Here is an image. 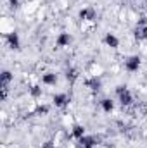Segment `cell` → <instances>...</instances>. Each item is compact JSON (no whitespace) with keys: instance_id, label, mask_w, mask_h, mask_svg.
I'll use <instances>...</instances> for the list:
<instances>
[{"instance_id":"1","label":"cell","mask_w":147,"mask_h":148,"mask_svg":"<svg viewBox=\"0 0 147 148\" xmlns=\"http://www.w3.org/2000/svg\"><path fill=\"white\" fill-rule=\"evenodd\" d=\"M133 36L137 41H146L147 40V17H140L135 29H133Z\"/></svg>"},{"instance_id":"2","label":"cell","mask_w":147,"mask_h":148,"mask_svg":"<svg viewBox=\"0 0 147 148\" xmlns=\"http://www.w3.org/2000/svg\"><path fill=\"white\" fill-rule=\"evenodd\" d=\"M140 64H142V59L139 55H130L126 60H125V69L128 73H137L140 69Z\"/></svg>"},{"instance_id":"3","label":"cell","mask_w":147,"mask_h":148,"mask_svg":"<svg viewBox=\"0 0 147 148\" xmlns=\"http://www.w3.org/2000/svg\"><path fill=\"white\" fill-rule=\"evenodd\" d=\"M5 41L7 45L12 48V50H19L21 48V38L17 31H10V33H5Z\"/></svg>"},{"instance_id":"4","label":"cell","mask_w":147,"mask_h":148,"mask_svg":"<svg viewBox=\"0 0 147 148\" xmlns=\"http://www.w3.org/2000/svg\"><path fill=\"white\" fill-rule=\"evenodd\" d=\"M97 145H99V138L97 136L85 134L83 138L78 140V148H95Z\"/></svg>"},{"instance_id":"5","label":"cell","mask_w":147,"mask_h":148,"mask_svg":"<svg viewBox=\"0 0 147 148\" xmlns=\"http://www.w3.org/2000/svg\"><path fill=\"white\" fill-rule=\"evenodd\" d=\"M69 102H71V97H69L68 93H55V95L52 97V103H54L57 109H62V107H66Z\"/></svg>"},{"instance_id":"6","label":"cell","mask_w":147,"mask_h":148,"mask_svg":"<svg viewBox=\"0 0 147 148\" xmlns=\"http://www.w3.org/2000/svg\"><path fill=\"white\" fill-rule=\"evenodd\" d=\"M97 17V12L94 7H83L80 12H78V19L80 21H95Z\"/></svg>"},{"instance_id":"7","label":"cell","mask_w":147,"mask_h":148,"mask_svg":"<svg viewBox=\"0 0 147 148\" xmlns=\"http://www.w3.org/2000/svg\"><path fill=\"white\" fill-rule=\"evenodd\" d=\"M85 86H87L92 93H99V91H101V88H102V81H101V77L92 76V77L85 79Z\"/></svg>"},{"instance_id":"8","label":"cell","mask_w":147,"mask_h":148,"mask_svg":"<svg viewBox=\"0 0 147 148\" xmlns=\"http://www.w3.org/2000/svg\"><path fill=\"white\" fill-rule=\"evenodd\" d=\"M73 41V36L69 35V33H66V31H62V33H59L57 38H55V45L59 47V48H64V47H69V43Z\"/></svg>"},{"instance_id":"9","label":"cell","mask_w":147,"mask_h":148,"mask_svg":"<svg viewBox=\"0 0 147 148\" xmlns=\"http://www.w3.org/2000/svg\"><path fill=\"white\" fill-rule=\"evenodd\" d=\"M116 97H118V100H119V103H121L123 107L133 105V95H132L130 90H126V91H123V93H119V95H116Z\"/></svg>"},{"instance_id":"10","label":"cell","mask_w":147,"mask_h":148,"mask_svg":"<svg viewBox=\"0 0 147 148\" xmlns=\"http://www.w3.org/2000/svg\"><path fill=\"white\" fill-rule=\"evenodd\" d=\"M102 41H104V45L109 47V48H118V47H119V38L116 36L114 33H106Z\"/></svg>"},{"instance_id":"11","label":"cell","mask_w":147,"mask_h":148,"mask_svg":"<svg viewBox=\"0 0 147 148\" xmlns=\"http://www.w3.org/2000/svg\"><path fill=\"white\" fill-rule=\"evenodd\" d=\"M57 74L52 73V71H49V73L42 74V84H45V86H54L55 83H57Z\"/></svg>"},{"instance_id":"12","label":"cell","mask_w":147,"mask_h":148,"mask_svg":"<svg viewBox=\"0 0 147 148\" xmlns=\"http://www.w3.org/2000/svg\"><path fill=\"white\" fill-rule=\"evenodd\" d=\"M85 134H87V129H85V126H81V124H74L73 127H71V136H73L76 141H78L80 138H83Z\"/></svg>"},{"instance_id":"13","label":"cell","mask_w":147,"mask_h":148,"mask_svg":"<svg viewBox=\"0 0 147 148\" xmlns=\"http://www.w3.org/2000/svg\"><path fill=\"white\" fill-rule=\"evenodd\" d=\"M99 103H101V109L106 112V114H111V112L114 110V102L111 98H102Z\"/></svg>"},{"instance_id":"14","label":"cell","mask_w":147,"mask_h":148,"mask_svg":"<svg viewBox=\"0 0 147 148\" xmlns=\"http://www.w3.org/2000/svg\"><path fill=\"white\" fill-rule=\"evenodd\" d=\"M12 79H14V74L10 73V71H7V69H5V71H2V76H0V81H2V88H3V86H9Z\"/></svg>"},{"instance_id":"15","label":"cell","mask_w":147,"mask_h":148,"mask_svg":"<svg viewBox=\"0 0 147 148\" xmlns=\"http://www.w3.org/2000/svg\"><path fill=\"white\" fill-rule=\"evenodd\" d=\"M42 86L40 84H33V86H30V95L33 97V98H40L42 97Z\"/></svg>"},{"instance_id":"16","label":"cell","mask_w":147,"mask_h":148,"mask_svg":"<svg viewBox=\"0 0 147 148\" xmlns=\"http://www.w3.org/2000/svg\"><path fill=\"white\" fill-rule=\"evenodd\" d=\"M76 76H78V73H76V69H68V73H66V77L73 83L74 79H76Z\"/></svg>"},{"instance_id":"17","label":"cell","mask_w":147,"mask_h":148,"mask_svg":"<svg viewBox=\"0 0 147 148\" xmlns=\"http://www.w3.org/2000/svg\"><path fill=\"white\" fill-rule=\"evenodd\" d=\"M37 114H38V115H45V114H49V107H47V105H43V107H38V109H37Z\"/></svg>"},{"instance_id":"18","label":"cell","mask_w":147,"mask_h":148,"mask_svg":"<svg viewBox=\"0 0 147 148\" xmlns=\"http://www.w3.org/2000/svg\"><path fill=\"white\" fill-rule=\"evenodd\" d=\"M9 5H10L12 9H17V7L21 5V0H9Z\"/></svg>"},{"instance_id":"19","label":"cell","mask_w":147,"mask_h":148,"mask_svg":"<svg viewBox=\"0 0 147 148\" xmlns=\"http://www.w3.org/2000/svg\"><path fill=\"white\" fill-rule=\"evenodd\" d=\"M42 148H54V143H52V141H47V143H45Z\"/></svg>"}]
</instances>
